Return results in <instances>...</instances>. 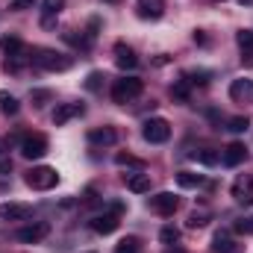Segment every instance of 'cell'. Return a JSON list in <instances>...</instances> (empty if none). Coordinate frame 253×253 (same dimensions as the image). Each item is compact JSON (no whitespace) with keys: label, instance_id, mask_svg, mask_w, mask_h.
<instances>
[{"label":"cell","instance_id":"6da1fadb","mask_svg":"<svg viewBox=\"0 0 253 253\" xmlns=\"http://www.w3.org/2000/svg\"><path fill=\"white\" fill-rule=\"evenodd\" d=\"M33 62L39 65V68H44V71H68L74 59L71 56H65L59 50H50V47H39L36 53H33Z\"/></svg>","mask_w":253,"mask_h":253},{"label":"cell","instance_id":"7a4b0ae2","mask_svg":"<svg viewBox=\"0 0 253 253\" xmlns=\"http://www.w3.org/2000/svg\"><path fill=\"white\" fill-rule=\"evenodd\" d=\"M141 91H144V83H141L138 77H121V80L112 83V100H115V103H129V100H135Z\"/></svg>","mask_w":253,"mask_h":253},{"label":"cell","instance_id":"3957f363","mask_svg":"<svg viewBox=\"0 0 253 253\" xmlns=\"http://www.w3.org/2000/svg\"><path fill=\"white\" fill-rule=\"evenodd\" d=\"M27 186L36 191H50L56 183H59V174H56V168H47V165H39V168H33V171H27Z\"/></svg>","mask_w":253,"mask_h":253},{"label":"cell","instance_id":"277c9868","mask_svg":"<svg viewBox=\"0 0 253 253\" xmlns=\"http://www.w3.org/2000/svg\"><path fill=\"white\" fill-rule=\"evenodd\" d=\"M141 135H144V141H150V144H165V141L171 138V124H168L165 118H147Z\"/></svg>","mask_w":253,"mask_h":253},{"label":"cell","instance_id":"5b68a950","mask_svg":"<svg viewBox=\"0 0 253 253\" xmlns=\"http://www.w3.org/2000/svg\"><path fill=\"white\" fill-rule=\"evenodd\" d=\"M147 206H150V212H156V215H162V218H171V215L177 212V206H180V197H177L174 191H159V194H153V197L147 200Z\"/></svg>","mask_w":253,"mask_h":253},{"label":"cell","instance_id":"8992f818","mask_svg":"<svg viewBox=\"0 0 253 253\" xmlns=\"http://www.w3.org/2000/svg\"><path fill=\"white\" fill-rule=\"evenodd\" d=\"M47 153V138L42 132H30L21 138V156L24 159H42Z\"/></svg>","mask_w":253,"mask_h":253},{"label":"cell","instance_id":"52a82bcc","mask_svg":"<svg viewBox=\"0 0 253 253\" xmlns=\"http://www.w3.org/2000/svg\"><path fill=\"white\" fill-rule=\"evenodd\" d=\"M47 236H50V224H47V221L27 224V227H21V230L15 233V239L24 242V245H39V242H44Z\"/></svg>","mask_w":253,"mask_h":253},{"label":"cell","instance_id":"ba28073f","mask_svg":"<svg viewBox=\"0 0 253 253\" xmlns=\"http://www.w3.org/2000/svg\"><path fill=\"white\" fill-rule=\"evenodd\" d=\"M245 159H248V150H245L242 141H233V144H227V147L221 150V162H224L227 168H239Z\"/></svg>","mask_w":253,"mask_h":253},{"label":"cell","instance_id":"9c48e42d","mask_svg":"<svg viewBox=\"0 0 253 253\" xmlns=\"http://www.w3.org/2000/svg\"><path fill=\"white\" fill-rule=\"evenodd\" d=\"M118 224H121V215H115V212H103V215H94V218H91V230L100 233V236L115 233Z\"/></svg>","mask_w":253,"mask_h":253},{"label":"cell","instance_id":"30bf717a","mask_svg":"<svg viewBox=\"0 0 253 253\" xmlns=\"http://www.w3.org/2000/svg\"><path fill=\"white\" fill-rule=\"evenodd\" d=\"M33 215L30 203H0V218L3 221H27Z\"/></svg>","mask_w":253,"mask_h":253},{"label":"cell","instance_id":"8fae6325","mask_svg":"<svg viewBox=\"0 0 253 253\" xmlns=\"http://www.w3.org/2000/svg\"><path fill=\"white\" fill-rule=\"evenodd\" d=\"M83 112H85V106H83V103H59V106L53 109V124L65 126L71 118H80Z\"/></svg>","mask_w":253,"mask_h":253},{"label":"cell","instance_id":"7c38bea8","mask_svg":"<svg viewBox=\"0 0 253 253\" xmlns=\"http://www.w3.org/2000/svg\"><path fill=\"white\" fill-rule=\"evenodd\" d=\"M135 12L144 21H156V18L165 15V0H138L135 3Z\"/></svg>","mask_w":253,"mask_h":253},{"label":"cell","instance_id":"4fadbf2b","mask_svg":"<svg viewBox=\"0 0 253 253\" xmlns=\"http://www.w3.org/2000/svg\"><path fill=\"white\" fill-rule=\"evenodd\" d=\"M230 97L236 103H253V80H233L230 83Z\"/></svg>","mask_w":253,"mask_h":253},{"label":"cell","instance_id":"5bb4252c","mask_svg":"<svg viewBox=\"0 0 253 253\" xmlns=\"http://www.w3.org/2000/svg\"><path fill=\"white\" fill-rule=\"evenodd\" d=\"M115 65H118L121 71H135V68H138V56H135V50L126 47L124 42L115 44Z\"/></svg>","mask_w":253,"mask_h":253},{"label":"cell","instance_id":"9a60e30c","mask_svg":"<svg viewBox=\"0 0 253 253\" xmlns=\"http://www.w3.org/2000/svg\"><path fill=\"white\" fill-rule=\"evenodd\" d=\"M88 141H91V144H100V147H109V144L118 141V132H115L112 126H97V129L88 132Z\"/></svg>","mask_w":253,"mask_h":253},{"label":"cell","instance_id":"2e32d148","mask_svg":"<svg viewBox=\"0 0 253 253\" xmlns=\"http://www.w3.org/2000/svg\"><path fill=\"white\" fill-rule=\"evenodd\" d=\"M233 197H236L239 203L251 206V203H253V180H251V177H242V180H236V186H233Z\"/></svg>","mask_w":253,"mask_h":253},{"label":"cell","instance_id":"e0dca14e","mask_svg":"<svg viewBox=\"0 0 253 253\" xmlns=\"http://www.w3.org/2000/svg\"><path fill=\"white\" fill-rule=\"evenodd\" d=\"M0 50H3L6 56H24V53H27V47H24V42H21L18 36H3V39H0Z\"/></svg>","mask_w":253,"mask_h":253},{"label":"cell","instance_id":"ac0fdd59","mask_svg":"<svg viewBox=\"0 0 253 253\" xmlns=\"http://www.w3.org/2000/svg\"><path fill=\"white\" fill-rule=\"evenodd\" d=\"M212 251H215V253H233V251H236L233 236H230L227 230H218V233H215V239H212Z\"/></svg>","mask_w":253,"mask_h":253},{"label":"cell","instance_id":"d6986e66","mask_svg":"<svg viewBox=\"0 0 253 253\" xmlns=\"http://www.w3.org/2000/svg\"><path fill=\"white\" fill-rule=\"evenodd\" d=\"M126 189L132 191V194H144V191H150V177L147 174H132L126 180Z\"/></svg>","mask_w":253,"mask_h":253},{"label":"cell","instance_id":"ffe728a7","mask_svg":"<svg viewBox=\"0 0 253 253\" xmlns=\"http://www.w3.org/2000/svg\"><path fill=\"white\" fill-rule=\"evenodd\" d=\"M177 186L180 189H197V186H203V177L200 174H191V171H180L177 174Z\"/></svg>","mask_w":253,"mask_h":253},{"label":"cell","instance_id":"44dd1931","mask_svg":"<svg viewBox=\"0 0 253 253\" xmlns=\"http://www.w3.org/2000/svg\"><path fill=\"white\" fill-rule=\"evenodd\" d=\"M194 159H197L200 165H218V162H221V153H218V150H212V147H203V150H197V153H194Z\"/></svg>","mask_w":253,"mask_h":253},{"label":"cell","instance_id":"7402d4cb","mask_svg":"<svg viewBox=\"0 0 253 253\" xmlns=\"http://www.w3.org/2000/svg\"><path fill=\"white\" fill-rule=\"evenodd\" d=\"M18 109H21L18 100H15L9 91H0V112H3V115H18Z\"/></svg>","mask_w":253,"mask_h":253},{"label":"cell","instance_id":"603a6c76","mask_svg":"<svg viewBox=\"0 0 253 253\" xmlns=\"http://www.w3.org/2000/svg\"><path fill=\"white\" fill-rule=\"evenodd\" d=\"M236 44L242 47V56L245 53H253V30H239L236 33Z\"/></svg>","mask_w":253,"mask_h":253},{"label":"cell","instance_id":"cb8c5ba5","mask_svg":"<svg viewBox=\"0 0 253 253\" xmlns=\"http://www.w3.org/2000/svg\"><path fill=\"white\" fill-rule=\"evenodd\" d=\"M62 9H65V0H42V12H44V18H56Z\"/></svg>","mask_w":253,"mask_h":253},{"label":"cell","instance_id":"d4e9b609","mask_svg":"<svg viewBox=\"0 0 253 253\" xmlns=\"http://www.w3.org/2000/svg\"><path fill=\"white\" fill-rule=\"evenodd\" d=\"M115 165H121V168H135V171L144 168V162L135 159V156H129V153H118V156H115Z\"/></svg>","mask_w":253,"mask_h":253},{"label":"cell","instance_id":"484cf974","mask_svg":"<svg viewBox=\"0 0 253 253\" xmlns=\"http://www.w3.org/2000/svg\"><path fill=\"white\" fill-rule=\"evenodd\" d=\"M159 242L174 248V245L180 242V230H177V227H162V230H159Z\"/></svg>","mask_w":253,"mask_h":253},{"label":"cell","instance_id":"4316f807","mask_svg":"<svg viewBox=\"0 0 253 253\" xmlns=\"http://www.w3.org/2000/svg\"><path fill=\"white\" fill-rule=\"evenodd\" d=\"M206 224H209V212H206V209H194V212L189 215V227H191V230L206 227Z\"/></svg>","mask_w":253,"mask_h":253},{"label":"cell","instance_id":"83f0119b","mask_svg":"<svg viewBox=\"0 0 253 253\" xmlns=\"http://www.w3.org/2000/svg\"><path fill=\"white\" fill-rule=\"evenodd\" d=\"M171 94H174L180 103H186V100H189V83H186V80H177V83L171 85Z\"/></svg>","mask_w":253,"mask_h":253},{"label":"cell","instance_id":"f1b7e54d","mask_svg":"<svg viewBox=\"0 0 253 253\" xmlns=\"http://www.w3.org/2000/svg\"><path fill=\"white\" fill-rule=\"evenodd\" d=\"M115 253H138V239H135V236L121 239V242H118V248H115Z\"/></svg>","mask_w":253,"mask_h":253},{"label":"cell","instance_id":"f546056e","mask_svg":"<svg viewBox=\"0 0 253 253\" xmlns=\"http://www.w3.org/2000/svg\"><path fill=\"white\" fill-rule=\"evenodd\" d=\"M248 126H251V118H245V115H239V118H230V121H227V129H230V132H245Z\"/></svg>","mask_w":253,"mask_h":253},{"label":"cell","instance_id":"4dcf8cb0","mask_svg":"<svg viewBox=\"0 0 253 253\" xmlns=\"http://www.w3.org/2000/svg\"><path fill=\"white\" fill-rule=\"evenodd\" d=\"M206 77H209V74H206V71H191V74H186V77H183V80H186V83H189V85H194V83H197V85H206V83H209V80H206Z\"/></svg>","mask_w":253,"mask_h":253},{"label":"cell","instance_id":"1f68e13d","mask_svg":"<svg viewBox=\"0 0 253 253\" xmlns=\"http://www.w3.org/2000/svg\"><path fill=\"white\" fill-rule=\"evenodd\" d=\"M30 97H33V103H36V106H44L53 94H50L47 88H33V94H30Z\"/></svg>","mask_w":253,"mask_h":253},{"label":"cell","instance_id":"d6a6232c","mask_svg":"<svg viewBox=\"0 0 253 253\" xmlns=\"http://www.w3.org/2000/svg\"><path fill=\"white\" fill-rule=\"evenodd\" d=\"M236 233H242V236H253V215H251V218L236 221Z\"/></svg>","mask_w":253,"mask_h":253},{"label":"cell","instance_id":"836d02e7","mask_svg":"<svg viewBox=\"0 0 253 253\" xmlns=\"http://www.w3.org/2000/svg\"><path fill=\"white\" fill-rule=\"evenodd\" d=\"M100 80H103V74H100V71H91L88 80H85V88H88V91H97V88H100Z\"/></svg>","mask_w":253,"mask_h":253},{"label":"cell","instance_id":"e575fe53","mask_svg":"<svg viewBox=\"0 0 253 253\" xmlns=\"http://www.w3.org/2000/svg\"><path fill=\"white\" fill-rule=\"evenodd\" d=\"M9 171H12V159L3 153V156H0V174H9Z\"/></svg>","mask_w":253,"mask_h":253},{"label":"cell","instance_id":"d590c367","mask_svg":"<svg viewBox=\"0 0 253 253\" xmlns=\"http://www.w3.org/2000/svg\"><path fill=\"white\" fill-rule=\"evenodd\" d=\"M33 3H36V0H15V3H12V9H15V12H24V9H30Z\"/></svg>","mask_w":253,"mask_h":253},{"label":"cell","instance_id":"8d00e7d4","mask_svg":"<svg viewBox=\"0 0 253 253\" xmlns=\"http://www.w3.org/2000/svg\"><path fill=\"white\" fill-rule=\"evenodd\" d=\"M194 44H206V36H203V30H197V33H194Z\"/></svg>","mask_w":253,"mask_h":253},{"label":"cell","instance_id":"74e56055","mask_svg":"<svg viewBox=\"0 0 253 253\" xmlns=\"http://www.w3.org/2000/svg\"><path fill=\"white\" fill-rule=\"evenodd\" d=\"M242 62L248 65V68H253V53H245V56H242Z\"/></svg>","mask_w":253,"mask_h":253},{"label":"cell","instance_id":"f35d334b","mask_svg":"<svg viewBox=\"0 0 253 253\" xmlns=\"http://www.w3.org/2000/svg\"><path fill=\"white\" fill-rule=\"evenodd\" d=\"M165 253H186V251H180V248H171V251H165Z\"/></svg>","mask_w":253,"mask_h":253},{"label":"cell","instance_id":"ab89813d","mask_svg":"<svg viewBox=\"0 0 253 253\" xmlns=\"http://www.w3.org/2000/svg\"><path fill=\"white\" fill-rule=\"evenodd\" d=\"M3 150H6V147H3V141H0V156H3Z\"/></svg>","mask_w":253,"mask_h":253},{"label":"cell","instance_id":"60d3db41","mask_svg":"<svg viewBox=\"0 0 253 253\" xmlns=\"http://www.w3.org/2000/svg\"><path fill=\"white\" fill-rule=\"evenodd\" d=\"M106 3H115V0H106Z\"/></svg>","mask_w":253,"mask_h":253}]
</instances>
